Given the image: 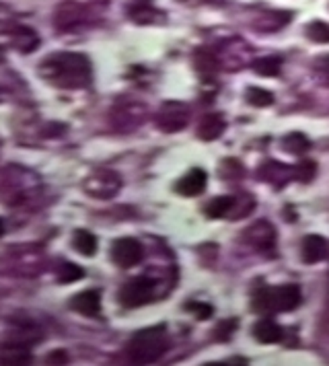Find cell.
<instances>
[{
    "instance_id": "17",
    "label": "cell",
    "mask_w": 329,
    "mask_h": 366,
    "mask_svg": "<svg viewBox=\"0 0 329 366\" xmlns=\"http://www.w3.org/2000/svg\"><path fill=\"white\" fill-rule=\"evenodd\" d=\"M224 130H227L224 118L220 114H208L198 123V138L204 142H212V140L220 138Z\"/></svg>"
},
{
    "instance_id": "28",
    "label": "cell",
    "mask_w": 329,
    "mask_h": 366,
    "mask_svg": "<svg viewBox=\"0 0 329 366\" xmlns=\"http://www.w3.org/2000/svg\"><path fill=\"white\" fill-rule=\"evenodd\" d=\"M83 276H85V270L81 266L72 264V262H64L58 268V280L62 284H72V282L81 280Z\"/></svg>"
},
{
    "instance_id": "8",
    "label": "cell",
    "mask_w": 329,
    "mask_h": 366,
    "mask_svg": "<svg viewBox=\"0 0 329 366\" xmlns=\"http://www.w3.org/2000/svg\"><path fill=\"white\" fill-rule=\"evenodd\" d=\"M142 255H145L142 245L138 243L136 239H130V237L118 239L114 243V247H112V259H114V264L123 268V270L134 268L136 264H140L142 262Z\"/></svg>"
},
{
    "instance_id": "29",
    "label": "cell",
    "mask_w": 329,
    "mask_h": 366,
    "mask_svg": "<svg viewBox=\"0 0 329 366\" xmlns=\"http://www.w3.org/2000/svg\"><path fill=\"white\" fill-rule=\"evenodd\" d=\"M313 76L317 79L319 85L329 87V54L319 56L317 60L313 62Z\"/></svg>"
},
{
    "instance_id": "1",
    "label": "cell",
    "mask_w": 329,
    "mask_h": 366,
    "mask_svg": "<svg viewBox=\"0 0 329 366\" xmlns=\"http://www.w3.org/2000/svg\"><path fill=\"white\" fill-rule=\"evenodd\" d=\"M39 76L58 89H85L93 81V68L87 56L76 52H58L39 64Z\"/></svg>"
},
{
    "instance_id": "21",
    "label": "cell",
    "mask_w": 329,
    "mask_h": 366,
    "mask_svg": "<svg viewBox=\"0 0 329 366\" xmlns=\"http://www.w3.org/2000/svg\"><path fill=\"white\" fill-rule=\"evenodd\" d=\"M72 247H74L81 255L93 257V255L97 253V239H95L93 233L81 229V231H76V233L72 235Z\"/></svg>"
},
{
    "instance_id": "18",
    "label": "cell",
    "mask_w": 329,
    "mask_h": 366,
    "mask_svg": "<svg viewBox=\"0 0 329 366\" xmlns=\"http://www.w3.org/2000/svg\"><path fill=\"white\" fill-rule=\"evenodd\" d=\"M194 66L196 70L200 72L202 79H208L212 81L218 72V66H220V60H218V54L210 52L206 48H200L196 54H194Z\"/></svg>"
},
{
    "instance_id": "22",
    "label": "cell",
    "mask_w": 329,
    "mask_h": 366,
    "mask_svg": "<svg viewBox=\"0 0 329 366\" xmlns=\"http://www.w3.org/2000/svg\"><path fill=\"white\" fill-rule=\"evenodd\" d=\"M233 206H235L233 196H218L206 204V214L210 218H224L227 214L233 212Z\"/></svg>"
},
{
    "instance_id": "15",
    "label": "cell",
    "mask_w": 329,
    "mask_h": 366,
    "mask_svg": "<svg viewBox=\"0 0 329 366\" xmlns=\"http://www.w3.org/2000/svg\"><path fill=\"white\" fill-rule=\"evenodd\" d=\"M70 309L85 315V317H97L101 313V294L97 290H85L72 297Z\"/></svg>"
},
{
    "instance_id": "4",
    "label": "cell",
    "mask_w": 329,
    "mask_h": 366,
    "mask_svg": "<svg viewBox=\"0 0 329 366\" xmlns=\"http://www.w3.org/2000/svg\"><path fill=\"white\" fill-rule=\"evenodd\" d=\"M83 189L95 200H112L121 189L120 173L112 169H97L85 179Z\"/></svg>"
},
{
    "instance_id": "23",
    "label": "cell",
    "mask_w": 329,
    "mask_h": 366,
    "mask_svg": "<svg viewBox=\"0 0 329 366\" xmlns=\"http://www.w3.org/2000/svg\"><path fill=\"white\" fill-rule=\"evenodd\" d=\"M282 149L290 154H302L311 149V142L302 132H290L282 138Z\"/></svg>"
},
{
    "instance_id": "20",
    "label": "cell",
    "mask_w": 329,
    "mask_h": 366,
    "mask_svg": "<svg viewBox=\"0 0 329 366\" xmlns=\"http://www.w3.org/2000/svg\"><path fill=\"white\" fill-rule=\"evenodd\" d=\"M128 15L136 23H152L156 11L152 8L149 0H130L128 2Z\"/></svg>"
},
{
    "instance_id": "32",
    "label": "cell",
    "mask_w": 329,
    "mask_h": 366,
    "mask_svg": "<svg viewBox=\"0 0 329 366\" xmlns=\"http://www.w3.org/2000/svg\"><path fill=\"white\" fill-rule=\"evenodd\" d=\"M187 311L194 313V317H196V319H202V321L210 319L212 313H214V309L210 305H206V303H189V305H187Z\"/></svg>"
},
{
    "instance_id": "30",
    "label": "cell",
    "mask_w": 329,
    "mask_h": 366,
    "mask_svg": "<svg viewBox=\"0 0 329 366\" xmlns=\"http://www.w3.org/2000/svg\"><path fill=\"white\" fill-rule=\"evenodd\" d=\"M315 175H317V165L313 161H300L299 165H295V179L309 183L315 179Z\"/></svg>"
},
{
    "instance_id": "5",
    "label": "cell",
    "mask_w": 329,
    "mask_h": 366,
    "mask_svg": "<svg viewBox=\"0 0 329 366\" xmlns=\"http://www.w3.org/2000/svg\"><path fill=\"white\" fill-rule=\"evenodd\" d=\"M154 299V282L147 276H138L128 280L120 290V303L126 309L149 305Z\"/></svg>"
},
{
    "instance_id": "7",
    "label": "cell",
    "mask_w": 329,
    "mask_h": 366,
    "mask_svg": "<svg viewBox=\"0 0 329 366\" xmlns=\"http://www.w3.org/2000/svg\"><path fill=\"white\" fill-rule=\"evenodd\" d=\"M149 111L142 103L138 101H126L118 105L114 111H112V122L118 130H123V132H130L138 126H142L145 120H147Z\"/></svg>"
},
{
    "instance_id": "6",
    "label": "cell",
    "mask_w": 329,
    "mask_h": 366,
    "mask_svg": "<svg viewBox=\"0 0 329 366\" xmlns=\"http://www.w3.org/2000/svg\"><path fill=\"white\" fill-rule=\"evenodd\" d=\"M189 122V107L183 101H165L154 116V123L163 132H180Z\"/></svg>"
},
{
    "instance_id": "33",
    "label": "cell",
    "mask_w": 329,
    "mask_h": 366,
    "mask_svg": "<svg viewBox=\"0 0 329 366\" xmlns=\"http://www.w3.org/2000/svg\"><path fill=\"white\" fill-rule=\"evenodd\" d=\"M235 327H237V321H235V319L222 321V323H218V327H216V332H214V337H218V339H229L231 334L235 332Z\"/></svg>"
},
{
    "instance_id": "12",
    "label": "cell",
    "mask_w": 329,
    "mask_h": 366,
    "mask_svg": "<svg viewBox=\"0 0 329 366\" xmlns=\"http://www.w3.org/2000/svg\"><path fill=\"white\" fill-rule=\"evenodd\" d=\"M329 253V243L319 237V235H309L304 237V241L300 245V255H302V262L304 264H317V262H323Z\"/></svg>"
},
{
    "instance_id": "34",
    "label": "cell",
    "mask_w": 329,
    "mask_h": 366,
    "mask_svg": "<svg viewBox=\"0 0 329 366\" xmlns=\"http://www.w3.org/2000/svg\"><path fill=\"white\" fill-rule=\"evenodd\" d=\"M48 362H52V365H66L68 362V356L64 352H56V354H50L48 356Z\"/></svg>"
},
{
    "instance_id": "24",
    "label": "cell",
    "mask_w": 329,
    "mask_h": 366,
    "mask_svg": "<svg viewBox=\"0 0 329 366\" xmlns=\"http://www.w3.org/2000/svg\"><path fill=\"white\" fill-rule=\"evenodd\" d=\"M251 68L260 76H276L282 70V60L278 56H266V58H257L251 62Z\"/></svg>"
},
{
    "instance_id": "10",
    "label": "cell",
    "mask_w": 329,
    "mask_h": 366,
    "mask_svg": "<svg viewBox=\"0 0 329 366\" xmlns=\"http://www.w3.org/2000/svg\"><path fill=\"white\" fill-rule=\"evenodd\" d=\"M31 360V344L19 337H11L0 346L2 365H27Z\"/></svg>"
},
{
    "instance_id": "25",
    "label": "cell",
    "mask_w": 329,
    "mask_h": 366,
    "mask_svg": "<svg viewBox=\"0 0 329 366\" xmlns=\"http://www.w3.org/2000/svg\"><path fill=\"white\" fill-rule=\"evenodd\" d=\"M245 97H247V103L253 107H269L274 103V93L260 89V87H249Z\"/></svg>"
},
{
    "instance_id": "2",
    "label": "cell",
    "mask_w": 329,
    "mask_h": 366,
    "mask_svg": "<svg viewBox=\"0 0 329 366\" xmlns=\"http://www.w3.org/2000/svg\"><path fill=\"white\" fill-rule=\"evenodd\" d=\"M169 348V336L163 325L136 332L128 344V358L136 365L156 362Z\"/></svg>"
},
{
    "instance_id": "35",
    "label": "cell",
    "mask_w": 329,
    "mask_h": 366,
    "mask_svg": "<svg viewBox=\"0 0 329 366\" xmlns=\"http://www.w3.org/2000/svg\"><path fill=\"white\" fill-rule=\"evenodd\" d=\"M2 233H4V224H2V220H0V237H2Z\"/></svg>"
},
{
    "instance_id": "14",
    "label": "cell",
    "mask_w": 329,
    "mask_h": 366,
    "mask_svg": "<svg viewBox=\"0 0 329 366\" xmlns=\"http://www.w3.org/2000/svg\"><path fill=\"white\" fill-rule=\"evenodd\" d=\"M83 21H85V6H81L76 2L62 4L60 8H58V13H56V25H58V29H74V27L83 25Z\"/></svg>"
},
{
    "instance_id": "3",
    "label": "cell",
    "mask_w": 329,
    "mask_h": 366,
    "mask_svg": "<svg viewBox=\"0 0 329 366\" xmlns=\"http://www.w3.org/2000/svg\"><path fill=\"white\" fill-rule=\"evenodd\" d=\"M300 305V288L295 284L286 286H264L253 294L251 306L260 315L295 311Z\"/></svg>"
},
{
    "instance_id": "27",
    "label": "cell",
    "mask_w": 329,
    "mask_h": 366,
    "mask_svg": "<svg viewBox=\"0 0 329 366\" xmlns=\"http://www.w3.org/2000/svg\"><path fill=\"white\" fill-rule=\"evenodd\" d=\"M243 165H241L239 161H235V158H224L222 161V165H220V169H218V175L224 179V182H235V179H239L243 177Z\"/></svg>"
},
{
    "instance_id": "13",
    "label": "cell",
    "mask_w": 329,
    "mask_h": 366,
    "mask_svg": "<svg viewBox=\"0 0 329 366\" xmlns=\"http://www.w3.org/2000/svg\"><path fill=\"white\" fill-rule=\"evenodd\" d=\"M206 171L204 169H192L185 177H181L177 185H175V191L185 196V198H194V196H200L204 189H206Z\"/></svg>"
},
{
    "instance_id": "16",
    "label": "cell",
    "mask_w": 329,
    "mask_h": 366,
    "mask_svg": "<svg viewBox=\"0 0 329 366\" xmlns=\"http://www.w3.org/2000/svg\"><path fill=\"white\" fill-rule=\"evenodd\" d=\"M290 19H293V13H288V11H269V13L255 17L253 27L262 33H274V31L282 29L284 25H288Z\"/></svg>"
},
{
    "instance_id": "31",
    "label": "cell",
    "mask_w": 329,
    "mask_h": 366,
    "mask_svg": "<svg viewBox=\"0 0 329 366\" xmlns=\"http://www.w3.org/2000/svg\"><path fill=\"white\" fill-rule=\"evenodd\" d=\"M35 43H37L35 31L25 29V31H19V33L15 35V46H17L21 52H31Z\"/></svg>"
},
{
    "instance_id": "19",
    "label": "cell",
    "mask_w": 329,
    "mask_h": 366,
    "mask_svg": "<svg viewBox=\"0 0 329 366\" xmlns=\"http://www.w3.org/2000/svg\"><path fill=\"white\" fill-rule=\"evenodd\" d=\"M253 337L260 344H278L284 339V330L271 319H262L253 325Z\"/></svg>"
},
{
    "instance_id": "9",
    "label": "cell",
    "mask_w": 329,
    "mask_h": 366,
    "mask_svg": "<svg viewBox=\"0 0 329 366\" xmlns=\"http://www.w3.org/2000/svg\"><path fill=\"white\" fill-rule=\"evenodd\" d=\"M243 243L255 251H268L276 245V231L269 222L260 220L243 233Z\"/></svg>"
},
{
    "instance_id": "36",
    "label": "cell",
    "mask_w": 329,
    "mask_h": 366,
    "mask_svg": "<svg viewBox=\"0 0 329 366\" xmlns=\"http://www.w3.org/2000/svg\"><path fill=\"white\" fill-rule=\"evenodd\" d=\"M328 315H329V290H328Z\"/></svg>"
},
{
    "instance_id": "26",
    "label": "cell",
    "mask_w": 329,
    "mask_h": 366,
    "mask_svg": "<svg viewBox=\"0 0 329 366\" xmlns=\"http://www.w3.org/2000/svg\"><path fill=\"white\" fill-rule=\"evenodd\" d=\"M304 33L315 43H329V23L325 21H311L304 27Z\"/></svg>"
},
{
    "instance_id": "11",
    "label": "cell",
    "mask_w": 329,
    "mask_h": 366,
    "mask_svg": "<svg viewBox=\"0 0 329 366\" xmlns=\"http://www.w3.org/2000/svg\"><path fill=\"white\" fill-rule=\"evenodd\" d=\"M257 175H260L262 182L269 183V185H274L276 189H280L282 185H286V183L295 177V167H288V165L278 163V161H266V163L260 167Z\"/></svg>"
}]
</instances>
